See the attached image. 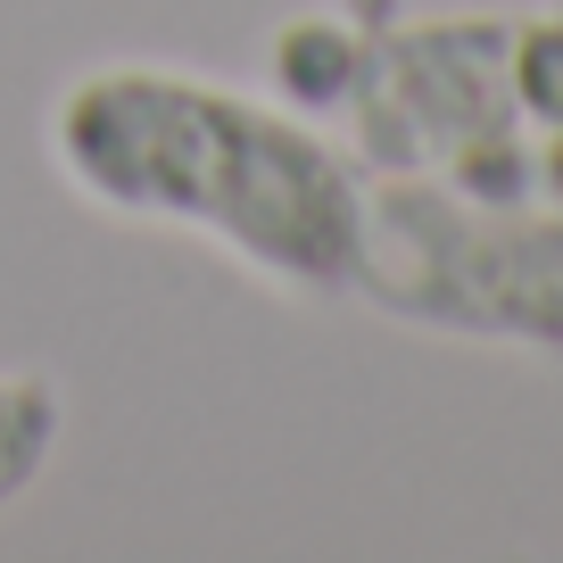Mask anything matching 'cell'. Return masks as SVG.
Listing matches in <instances>:
<instances>
[{
    "mask_svg": "<svg viewBox=\"0 0 563 563\" xmlns=\"http://www.w3.org/2000/svg\"><path fill=\"white\" fill-rule=\"evenodd\" d=\"M349 299L481 349H563V208L473 199L431 175H365Z\"/></svg>",
    "mask_w": 563,
    "mask_h": 563,
    "instance_id": "2",
    "label": "cell"
},
{
    "mask_svg": "<svg viewBox=\"0 0 563 563\" xmlns=\"http://www.w3.org/2000/svg\"><path fill=\"white\" fill-rule=\"evenodd\" d=\"M58 440H67V389L51 373L0 365V514L42 489Z\"/></svg>",
    "mask_w": 563,
    "mask_h": 563,
    "instance_id": "4",
    "label": "cell"
},
{
    "mask_svg": "<svg viewBox=\"0 0 563 563\" xmlns=\"http://www.w3.org/2000/svg\"><path fill=\"white\" fill-rule=\"evenodd\" d=\"M42 141L100 216L199 232L290 299H349L365 166L307 108L166 58H108L51 100Z\"/></svg>",
    "mask_w": 563,
    "mask_h": 563,
    "instance_id": "1",
    "label": "cell"
},
{
    "mask_svg": "<svg viewBox=\"0 0 563 563\" xmlns=\"http://www.w3.org/2000/svg\"><path fill=\"white\" fill-rule=\"evenodd\" d=\"M340 117V141L365 175H431L473 199H547L539 141L514 100V9L406 18L373 34Z\"/></svg>",
    "mask_w": 563,
    "mask_h": 563,
    "instance_id": "3",
    "label": "cell"
}]
</instances>
